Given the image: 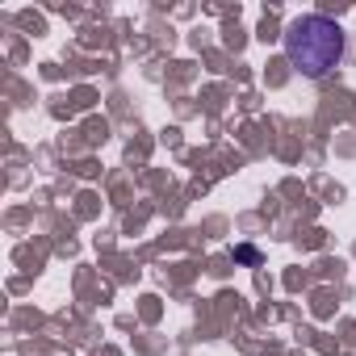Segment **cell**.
<instances>
[{
    "label": "cell",
    "instance_id": "obj_1",
    "mask_svg": "<svg viewBox=\"0 0 356 356\" xmlns=\"http://www.w3.org/2000/svg\"><path fill=\"white\" fill-rule=\"evenodd\" d=\"M285 59L310 80L327 76L343 59V30H339V22H331L323 13H310V17L293 22L289 34H285Z\"/></svg>",
    "mask_w": 356,
    "mask_h": 356
}]
</instances>
